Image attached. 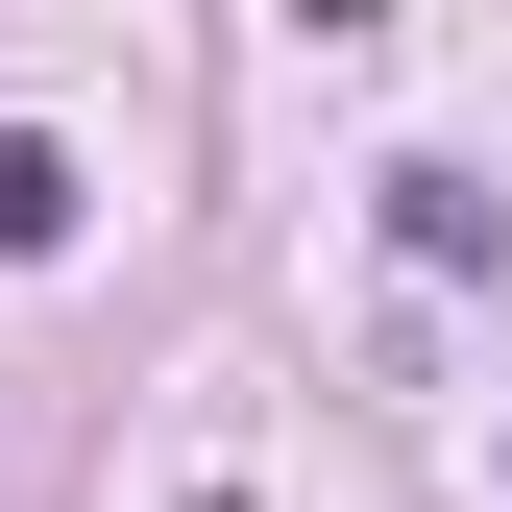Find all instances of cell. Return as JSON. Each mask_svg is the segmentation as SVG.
Segmentation results:
<instances>
[{
    "mask_svg": "<svg viewBox=\"0 0 512 512\" xmlns=\"http://www.w3.org/2000/svg\"><path fill=\"white\" fill-rule=\"evenodd\" d=\"M391 244H415V269H488V244H512V220L464 196V171H391Z\"/></svg>",
    "mask_w": 512,
    "mask_h": 512,
    "instance_id": "obj_2",
    "label": "cell"
},
{
    "mask_svg": "<svg viewBox=\"0 0 512 512\" xmlns=\"http://www.w3.org/2000/svg\"><path fill=\"white\" fill-rule=\"evenodd\" d=\"M49 244H74V147H49V122H0V269H49Z\"/></svg>",
    "mask_w": 512,
    "mask_h": 512,
    "instance_id": "obj_1",
    "label": "cell"
}]
</instances>
